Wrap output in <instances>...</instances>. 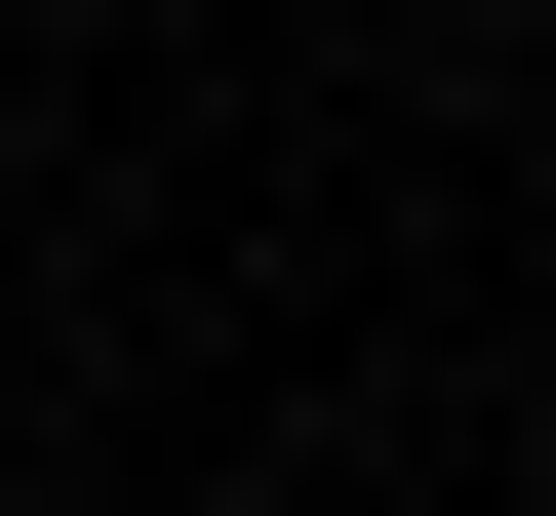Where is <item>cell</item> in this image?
<instances>
[]
</instances>
